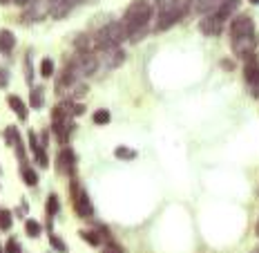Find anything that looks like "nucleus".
<instances>
[{
    "mask_svg": "<svg viewBox=\"0 0 259 253\" xmlns=\"http://www.w3.org/2000/svg\"><path fill=\"white\" fill-rule=\"evenodd\" d=\"M150 20H152V5L145 2V0H136V2H132V5L128 7L121 25H123L128 38L136 43V40H141V36L148 32Z\"/></svg>",
    "mask_w": 259,
    "mask_h": 253,
    "instance_id": "f257e3e1",
    "label": "nucleus"
},
{
    "mask_svg": "<svg viewBox=\"0 0 259 253\" xmlns=\"http://www.w3.org/2000/svg\"><path fill=\"white\" fill-rule=\"evenodd\" d=\"M237 7H239V0H221V5L217 7L208 18H203L201 23H199V30L206 36H219L221 30H224V25L235 16Z\"/></svg>",
    "mask_w": 259,
    "mask_h": 253,
    "instance_id": "f03ea898",
    "label": "nucleus"
},
{
    "mask_svg": "<svg viewBox=\"0 0 259 253\" xmlns=\"http://www.w3.org/2000/svg\"><path fill=\"white\" fill-rule=\"evenodd\" d=\"M192 9V0H177L168 7H159V18H157V30L163 32L170 30L172 25H177L183 16H188V11Z\"/></svg>",
    "mask_w": 259,
    "mask_h": 253,
    "instance_id": "7ed1b4c3",
    "label": "nucleus"
},
{
    "mask_svg": "<svg viewBox=\"0 0 259 253\" xmlns=\"http://www.w3.org/2000/svg\"><path fill=\"white\" fill-rule=\"evenodd\" d=\"M123 40H128V34H125L123 25L121 23H107L98 34H96V47L98 49H112L119 47Z\"/></svg>",
    "mask_w": 259,
    "mask_h": 253,
    "instance_id": "20e7f679",
    "label": "nucleus"
},
{
    "mask_svg": "<svg viewBox=\"0 0 259 253\" xmlns=\"http://www.w3.org/2000/svg\"><path fill=\"white\" fill-rule=\"evenodd\" d=\"M255 49H257V36H255V34L235 36V38H232V52H235V56L248 59Z\"/></svg>",
    "mask_w": 259,
    "mask_h": 253,
    "instance_id": "39448f33",
    "label": "nucleus"
},
{
    "mask_svg": "<svg viewBox=\"0 0 259 253\" xmlns=\"http://www.w3.org/2000/svg\"><path fill=\"white\" fill-rule=\"evenodd\" d=\"M74 63H76L81 76H90L98 70V56H94V52H83L78 59H74Z\"/></svg>",
    "mask_w": 259,
    "mask_h": 253,
    "instance_id": "423d86ee",
    "label": "nucleus"
},
{
    "mask_svg": "<svg viewBox=\"0 0 259 253\" xmlns=\"http://www.w3.org/2000/svg\"><path fill=\"white\" fill-rule=\"evenodd\" d=\"M74 209H76V213L81 215V217H92L94 215V206H92L90 197H87V193L83 188L74 190Z\"/></svg>",
    "mask_w": 259,
    "mask_h": 253,
    "instance_id": "0eeeda50",
    "label": "nucleus"
},
{
    "mask_svg": "<svg viewBox=\"0 0 259 253\" xmlns=\"http://www.w3.org/2000/svg\"><path fill=\"white\" fill-rule=\"evenodd\" d=\"M74 164H76V157L69 148H63L56 157V173L61 175H72L74 173Z\"/></svg>",
    "mask_w": 259,
    "mask_h": 253,
    "instance_id": "6e6552de",
    "label": "nucleus"
},
{
    "mask_svg": "<svg viewBox=\"0 0 259 253\" xmlns=\"http://www.w3.org/2000/svg\"><path fill=\"white\" fill-rule=\"evenodd\" d=\"M244 78L248 85H253L255 88H259V56L257 54H250L248 59H246V65H244Z\"/></svg>",
    "mask_w": 259,
    "mask_h": 253,
    "instance_id": "1a4fd4ad",
    "label": "nucleus"
},
{
    "mask_svg": "<svg viewBox=\"0 0 259 253\" xmlns=\"http://www.w3.org/2000/svg\"><path fill=\"white\" fill-rule=\"evenodd\" d=\"M248 34H255V23L250 20V16H237L230 25V36H248Z\"/></svg>",
    "mask_w": 259,
    "mask_h": 253,
    "instance_id": "9d476101",
    "label": "nucleus"
},
{
    "mask_svg": "<svg viewBox=\"0 0 259 253\" xmlns=\"http://www.w3.org/2000/svg\"><path fill=\"white\" fill-rule=\"evenodd\" d=\"M49 14V5H47V0H45L43 5L40 2H32V5L25 9L23 14V20H27V23H34V20H40L43 16Z\"/></svg>",
    "mask_w": 259,
    "mask_h": 253,
    "instance_id": "9b49d317",
    "label": "nucleus"
},
{
    "mask_svg": "<svg viewBox=\"0 0 259 253\" xmlns=\"http://www.w3.org/2000/svg\"><path fill=\"white\" fill-rule=\"evenodd\" d=\"M47 5H49V14L54 18H63V16H67L69 9H72L67 0H47Z\"/></svg>",
    "mask_w": 259,
    "mask_h": 253,
    "instance_id": "f8f14e48",
    "label": "nucleus"
},
{
    "mask_svg": "<svg viewBox=\"0 0 259 253\" xmlns=\"http://www.w3.org/2000/svg\"><path fill=\"white\" fill-rule=\"evenodd\" d=\"M219 5L221 0H192V9L199 11V14H212Z\"/></svg>",
    "mask_w": 259,
    "mask_h": 253,
    "instance_id": "ddd939ff",
    "label": "nucleus"
},
{
    "mask_svg": "<svg viewBox=\"0 0 259 253\" xmlns=\"http://www.w3.org/2000/svg\"><path fill=\"white\" fill-rule=\"evenodd\" d=\"M14 47H16V36H14V32L2 30V32H0V52H2V54H9Z\"/></svg>",
    "mask_w": 259,
    "mask_h": 253,
    "instance_id": "4468645a",
    "label": "nucleus"
},
{
    "mask_svg": "<svg viewBox=\"0 0 259 253\" xmlns=\"http://www.w3.org/2000/svg\"><path fill=\"white\" fill-rule=\"evenodd\" d=\"M9 106H11V110L16 112V117H18V119H23V121L27 119V114H29L27 106L23 103V99H20V97H9Z\"/></svg>",
    "mask_w": 259,
    "mask_h": 253,
    "instance_id": "2eb2a0df",
    "label": "nucleus"
},
{
    "mask_svg": "<svg viewBox=\"0 0 259 253\" xmlns=\"http://www.w3.org/2000/svg\"><path fill=\"white\" fill-rule=\"evenodd\" d=\"M29 103H32V108H36V110L43 108V103H45L43 88H32V92H29Z\"/></svg>",
    "mask_w": 259,
    "mask_h": 253,
    "instance_id": "dca6fc26",
    "label": "nucleus"
},
{
    "mask_svg": "<svg viewBox=\"0 0 259 253\" xmlns=\"http://www.w3.org/2000/svg\"><path fill=\"white\" fill-rule=\"evenodd\" d=\"M25 231H27L29 238H38V235L43 233V226H40L36 219H27V222H25Z\"/></svg>",
    "mask_w": 259,
    "mask_h": 253,
    "instance_id": "f3484780",
    "label": "nucleus"
},
{
    "mask_svg": "<svg viewBox=\"0 0 259 253\" xmlns=\"http://www.w3.org/2000/svg\"><path fill=\"white\" fill-rule=\"evenodd\" d=\"M81 238L85 240L87 244H92V247H98V244L103 242V238L98 235V231H81Z\"/></svg>",
    "mask_w": 259,
    "mask_h": 253,
    "instance_id": "a211bd4d",
    "label": "nucleus"
},
{
    "mask_svg": "<svg viewBox=\"0 0 259 253\" xmlns=\"http://www.w3.org/2000/svg\"><path fill=\"white\" fill-rule=\"evenodd\" d=\"M58 211H61V202H58L56 195H49L47 197V215L49 217H54V215H58Z\"/></svg>",
    "mask_w": 259,
    "mask_h": 253,
    "instance_id": "6ab92c4d",
    "label": "nucleus"
},
{
    "mask_svg": "<svg viewBox=\"0 0 259 253\" xmlns=\"http://www.w3.org/2000/svg\"><path fill=\"white\" fill-rule=\"evenodd\" d=\"M20 173H23V177H25V184H27V186H36L38 175H36V173L32 171L29 166H23V168H20Z\"/></svg>",
    "mask_w": 259,
    "mask_h": 253,
    "instance_id": "aec40b11",
    "label": "nucleus"
},
{
    "mask_svg": "<svg viewBox=\"0 0 259 253\" xmlns=\"http://www.w3.org/2000/svg\"><path fill=\"white\" fill-rule=\"evenodd\" d=\"M94 123H98V126L110 123V110H96L94 112Z\"/></svg>",
    "mask_w": 259,
    "mask_h": 253,
    "instance_id": "412c9836",
    "label": "nucleus"
},
{
    "mask_svg": "<svg viewBox=\"0 0 259 253\" xmlns=\"http://www.w3.org/2000/svg\"><path fill=\"white\" fill-rule=\"evenodd\" d=\"M11 229V213L9 211H0V231Z\"/></svg>",
    "mask_w": 259,
    "mask_h": 253,
    "instance_id": "4be33fe9",
    "label": "nucleus"
},
{
    "mask_svg": "<svg viewBox=\"0 0 259 253\" xmlns=\"http://www.w3.org/2000/svg\"><path fill=\"white\" fill-rule=\"evenodd\" d=\"M40 74H43L45 78L54 76V61L52 59H45L43 63H40Z\"/></svg>",
    "mask_w": 259,
    "mask_h": 253,
    "instance_id": "5701e85b",
    "label": "nucleus"
},
{
    "mask_svg": "<svg viewBox=\"0 0 259 253\" xmlns=\"http://www.w3.org/2000/svg\"><path fill=\"white\" fill-rule=\"evenodd\" d=\"M114 155L119 157V159H134L136 152H134V150H130V148H123V146H121V148H116V150H114Z\"/></svg>",
    "mask_w": 259,
    "mask_h": 253,
    "instance_id": "b1692460",
    "label": "nucleus"
},
{
    "mask_svg": "<svg viewBox=\"0 0 259 253\" xmlns=\"http://www.w3.org/2000/svg\"><path fill=\"white\" fill-rule=\"evenodd\" d=\"M29 146H32V150H34V157L38 155V152L45 150V148L38 144V137H36V132H29Z\"/></svg>",
    "mask_w": 259,
    "mask_h": 253,
    "instance_id": "393cba45",
    "label": "nucleus"
},
{
    "mask_svg": "<svg viewBox=\"0 0 259 253\" xmlns=\"http://www.w3.org/2000/svg\"><path fill=\"white\" fill-rule=\"evenodd\" d=\"M25 78H27V83L32 85L34 83V70H32V59H25Z\"/></svg>",
    "mask_w": 259,
    "mask_h": 253,
    "instance_id": "a878e982",
    "label": "nucleus"
},
{
    "mask_svg": "<svg viewBox=\"0 0 259 253\" xmlns=\"http://www.w3.org/2000/svg\"><path fill=\"white\" fill-rule=\"evenodd\" d=\"M49 242H52V247L58 249L61 253H67V247H65V242H63L61 238H56V235H49Z\"/></svg>",
    "mask_w": 259,
    "mask_h": 253,
    "instance_id": "bb28decb",
    "label": "nucleus"
},
{
    "mask_svg": "<svg viewBox=\"0 0 259 253\" xmlns=\"http://www.w3.org/2000/svg\"><path fill=\"white\" fill-rule=\"evenodd\" d=\"M36 161H38L40 164V168H45V166H47V152H38V155H36Z\"/></svg>",
    "mask_w": 259,
    "mask_h": 253,
    "instance_id": "cd10ccee",
    "label": "nucleus"
},
{
    "mask_svg": "<svg viewBox=\"0 0 259 253\" xmlns=\"http://www.w3.org/2000/svg\"><path fill=\"white\" fill-rule=\"evenodd\" d=\"M7 83H9V76H7L5 70L0 68V88H7Z\"/></svg>",
    "mask_w": 259,
    "mask_h": 253,
    "instance_id": "c85d7f7f",
    "label": "nucleus"
},
{
    "mask_svg": "<svg viewBox=\"0 0 259 253\" xmlns=\"http://www.w3.org/2000/svg\"><path fill=\"white\" fill-rule=\"evenodd\" d=\"M7 253H20V251H18V244H16L14 240H11V242L7 244Z\"/></svg>",
    "mask_w": 259,
    "mask_h": 253,
    "instance_id": "c756f323",
    "label": "nucleus"
},
{
    "mask_svg": "<svg viewBox=\"0 0 259 253\" xmlns=\"http://www.w3.org/2000/svg\"><path fill=\"white\" fill-rule=\"evenodd\" d=\"M16 5H20V7H29L32 2H36V0H14Z\"/></svg>",
    "mask_w": 259,
    "mask_h": 253,
    "instance_id": "7c9ffc66",
    "label": "nucleus"
},
{
    "mask_svg": "<svg viewBox=\"0 0 259 253\" xmlns=\"http://www.w3.org/2000/svg\"><path fill=\"white\" fill-rule=\"evenodd\" d=\"M103 253H121V251H119V249H105Z\"/></svg>",
    "mask_w": 259,
    "mask_h": 253,
    "instance_id": "2f4dec72",
    "label": "nucleus"
},
{
    "mask_svg": "<svg viewBox=\"0 0 259 253\" xmlns=\"http://www.w3.org/2000/svg\"><path fill=\"white\" fill-rule=\"evenodd\" d=\"M67 2H69V7H74V5H78L81 0H67Z\"/></svg>",
    "mask_w": 259,
    "mask_h": 253,
    "instance_id": "473e14b6",
    "label": "nucleus"
},
{
    "mask_svg": "<svg viewBox=\"0 0 259 253\" xmlns=\"http://www.w3.org/2000/svg\"><path fill=\"white\" fill-rule=\"evenodd\" d=\"M11 0H0V5H9Z\"/></svg>",
    "mask_w": 259,
    "mask_h": 253,
    "instance_id": "72a5a7b5",
    "label": "nucleus"
},
{
    "mask_svg": "<svg viewBox=\"0 0 259 253\" xmlns=\"http://www.w3.org/2000/svg\"><path fill=\"white\" fill-rule=\"evenodd\" d=\"M250 2H253V5H259V0H250Z\"/></svg>",
    "mask_w": 259,
    "mask_h": 253,
    "instance_id": "f704fd0d",
    "label": "nucleus"
},
{
    "mask_svg": "<svg viewBox=\"0 0 259 253\" xmlns=\"http://www.w3.org/2000/svg\"><path fill=\"white\" fill-rule=\"evenodd\" d=\"M257 233H259V222H257Z\"/></svg>",
    "mask_w": 259,
    "mask_h": 253,
    "instance_id": "c9c22d12",
    "label": "nucleus"
},
{
    "mask_svg": "<svg viewBox=\"0 0 259 253\" xmlns=\"http://www.w3.org/2000/svg\"><path fill=\"white\" fill-rule=\"evenodd\" d=\"M0 253H2V249H0Z\"/></svg>",
    "mask_w": 259,
    "mask_h": 253,
    "instance_id": "e433bc0d",
    "label": "nucleus"
}]
</instances>
